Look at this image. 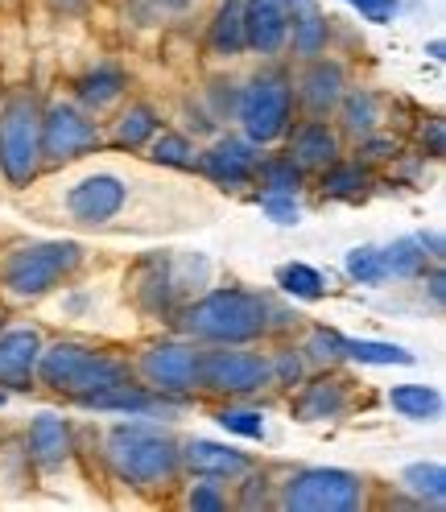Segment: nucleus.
Wrapping results in <instances>:
<instances>
[{
	"mask_svg": "<svg viewBox=\"0 0 446 512\" xmlns=\"http://www.w3.org/2000/svg\"><path fill=\"white\" fill-rule=\"evenodd\" d=\"M38 149H42V133H38V108L29 100H17L0 116V166H5L9 182L25 186L38 170Z\"/></svg>",
	"mask_w": 446,
	"mask_h": 512,
	"instance_id": "5",
	"label": "nucleus"
},
{
	"mask_svg": "<svg viewBox=\"0 0 446 512\" xmlns=\"http://www.w3.org/2000/svg\"><path fill=\"white\" fill-rule=\"evenodd\" d=\"M343 356H352L360 364H413V356L405 347L372 343V339H343Z\"/></svg>",
	"mask_w": 446,
	"mask_h": 512,
	"instance_id": "25",
	"label": "nucleus"
},
{
	"mask_svg": "<svg viewBox=\"0 0 446 512\" xmlns=\"http://www.w3.org/2000/svg\"><path fill=\"white\" fill-rule=\"evenodd\" d=\"M335 153H339V141L327 124H306L294 137V157L302 166H331Z\"/></svg>",
	"mask_w": 446,
	"mask_h": 512,
	"instance_id": "19",
	"label": "nucleus"
},
{
	"mask_svg": "<svg viewBox=\"0 0 446 512\" xmlns=\"http://www.w3.org/2000/svg\"><path fill=\"white\" fill-rule=\"evenodd\" d=\"M67 207H71V215L79 223H104V219H112L124 207V182L112 178V174L83 178L67 195Z\"/></svg>",
	"mask_w": 446,
	"mask_h": 512,
	"instance_id": "11",
	"label": "nucleus"
},
{
	"mask_svg": "<svg viewBox=\"0 0 446 512\" xmlns=\"http://www.w3.org/2000/svg\"><path fill=\"white\" fill-rule=\"evenodd\" d=\"M120 87H124V79H120L116 71H100V75H87V79H83L79 95H83L87 104H95V108H100V104L116 100V95H120Z\"/></svg>",
	"mask_w": 446,
	"mask_h": 512,
	"instance_id": "31",
	"label": "nucleus"
},
{
	"mask_svg": "<svg viewBox=\"0 0 446 512\" xmlns=\"http://www.w3.org/2000/svg\"><path fill=\"white\" fill-rule=\"evenodd\" d=\"M153 128H157V120H153L149 108H129V112L120 116V124H116V141L137 149V145H145L153 137Z\"/></svg>",
	"mask_w": 446,
	"mask_h": 512,
	"instance_id": "26",
	"label": "nucleus"
},
{
	"mask_svg": "<svg viewBox=\"0 0 446 512\" xmlns=\"http://www.w3.org/2000/svg\"><path fill=\"white\" fill-rule=\"evenodd\" d=\"M285 42V17L269 0L244 5V46H257L261 54H273Z\"/></svg>",
	"mask_w": 446,
	"mask_h": 512,
	"instance_id": "14",
	"label": "nucleus"
},
{
	"mask_svg": "<svg viewBox=\"0 0 446 512\" xmlns=\"http://www.w3.org/2000/svg\"><path fill=\"white\" fill-rule=\"evenodd\" d=\"M29 451H34V459L42 467H58L62 459H67V451H71L67 422L54 418V413H38L34 426H29Z\"/></svg>",
	"mask_w": 446,
	"mask_h": 512,
	"instance_id": "15",
	"label": "nucleus"
},
{
	"mask_svg": "<svg viewBox=\"0 0 446 512\" xmlns=\"http://www.w3.org/2000/svg\"><path fill=\"white\" fill-rule=\"evenodd\" d=\"M281 285H285L290 294L306 298V302L323 298V277H318L310 265H285V269H281Z\"/></svg>",
	"mask_w": 446,
	"mask_h": 512,
	"instance_id": "28",
	"label": "nucleus"
},
{
	"mask_svg": "<svg viewBox=\"0 0 446 512\" xmlns=\"http://www.w3.org/2000/svg\"><path fill=\"white\" fill-rule=\"evenodd\" d=\"M347 273H352L360 285H380V281L389 277L385 256H380L376 248H356V252H347Z\"/></svg>",
	"mask_w": 446,
	"mask_h": 512,
	"instance_id": "27",
	"label": "nucleus"
},
{
	"mask_svg": "<svg viewBox=\"0 0 446 512\" xmlns=\"http://www.w3.org/2000/svg\"><path fill=\"white\" fill-rule=\"evenodd\" d=\"M141 368H145L149 384H157L162 393H186L199 384V356L190 347H178V343L145 351Z\"/></svg>",
	"mask_w": 446,
	"mask_h": 512,
	"instance_id": "9",
	"label": "nucleus"
},
{
	"mask_svg": "<svg viewBox=\"0 0 446 512\" xmlns=\"http://www.w3.org/2000/svg\"><path fill=\"white\" fill-rule=\"evenodd\" d=\"M389 401H393L397 413H405V418H413V422H430L442 409V393L426 389V384H401V389L389 393Z\"/></svg>",
	"mask_w": 446,
	"mask_h": 512,
	"instance_id": "20",
	"label": "nucleus"
},
{
	"mask_svg": "<svg viewBox=\"0 0 446 512\" xmlns=\"http://www.w3.org/2000/svg\"><path fill=\"white\" fill-rule=\"evenodd\" d=\"M153 162L186 170V166H195V149H190L182 137H174V133H162V137L153 141Z\"/></svg>",
	"mask_w": 446,
	"mask_h": 512,
	"instance_id": "29",
	"label": "nucleus"
},
{
	"mask_svg": "<svg viewBox=\"0 0 446 512\" xmlns=\"http://www.w3.org/2000/svg\"><path fill=\"white\" fill-rule=\"evenodd\" d=\"M182 327L199 339L244 343V339H257L265 331V302L257 294H244V290H215L186 310Z\"/></svg>",
	"mask_w": 446,
	"mask_h": 512,
	"instance_id": "1",
	"label": "nucleus"
},
{
	"mask_svg": "<svg viewBox=\"0 0 446 512\" xmlns=\"http://www.w3.org/2000/svg\"><path fill=\"white\" fill-rule=\"evenodd\" d=\"M166 5H174V9H178V5H186V0H166Z\"/></svg>",
	"mask_w": 446,
	"mask_h": 512,
	"instance_id": "44",
	"label": "nucleus"
},
{
	"mask_svg": "<svg viewBox=\"0 0 446 512\" xmlns=\"http://www.w3.org/2000/svg\"><path fill=\"white\" fill-rule=\"evenodd\" d=\"M372 124H376V100L368 91H356L352 100H347V128H352V133H368Z\"/></svg>",
	"mask_w": 446,
	"mask_h": 512,
	"instance_id": "34",
	"label": "nucleus"
},
{
	"mask_svg": "<svg viewBox=\"0 0 446 512\" xmlns=\"http://www.w3.org/2000/svg\"><path fill=\"white\" fill-rule=\"evenodd\" d=\"M186 467L190 471H199V475H219V479H228V475H240L248 471V459L240 451H228V446H219V442H186V451H182Z\"/></svg>",
	"mask_w": 446,
	"mask_h": 512,
	"instance_id": "16",
	"label": "nucleus"
},
{
	"mask_svg": "<svg viewBox=\"0 0 446 512\" xmlns=\"http://www.w3.org/2000/svg\"><path fill=\"white\" fill-rule=\"evenodd\" d=\"M83 405H95V409H124V413H145L153 409L157 401L141 389H129V384H112V389H100V393H91L83 397Z\"/></svg>",
	"mask_w": 446,
	"mask_h": 512,
	"instance_id": "23",
	"label": "nucleus"
},
{
	"mask_svg": "<svg viewBox=\"0 0 446 512\" xmlns=\"http://www.w3.org/2000/svg\"><path fill=\"white\" fill-rule=\"evenodd\" d=\"M339 87H343L339 67H331V62H318V67H310V75H306V104L314 112H327L339 100Z\"/></svg>",
	"mask_w": 446,
	"mask_h": 512,
	"instance_id": "21",
	"label": "nucleus"
},
{
	"mask_svg": "<svg viewBox=\"0 0 446 512\" xmlns=\"http://www.w3.org/2000/svg\"><path fill=\"white\" fill-rule=\"evenodd\" d=\"M203 170L223 186H244L252 178V170H257V157H252V149L244 141H219L203 157Z\"/></svg>",
	"mask_w": 446,
	"mask_h": 512,
	"instance_id": "13",
	"label": "nucleus"
},
{
	"mask_svg": "<svg viewBox=\"0 0 446 512\" xmlns=\"http://www.w3.org/2000/svg\"><path fill=\"white\" fill-rule=\"evenodd\" d=\"M360 479L352 471H335V467H318L302 471L290 488H285V508L294 512H352L360 508Z\"/></svg>",
	"mask_w": 446,
	"mask_h": 512,
	"instance_id": "4",
	"label": "nucleus"
},
{
	"mask_svg": "<svg viewBox=\"0 0 446 512\" xmlns=\"http://www.w3.org/2000/svg\"><path fill=\"white\" fill-rule=\"evenodd\" d=\"M380 256H385V269L389 273L413 277V273L426 269V240L422 236H405V240H397L389 252H380Z\"/></svg>",
	"mask_w": 446,
	"mask_h": 512,
	"instance_id": "22",
	"label": "nucleus"
},
{
	"mask_svg": "<svg viewBox=\"0 0 446 512\" xmlns=\"http://www.w3.org/2000/svg\"><path fill=\"white\" fill-rule=\"evenodd\" d=\"M364 186V170L360 166H339L327 174V190L331 195H356V190Z\"/></svg>",
	"mask_w": 446,
	"mask_h": 512,
	"instance_id": "35",
	"label": "nucleus"
},
{
	"mask_svg": "<svg viewBox=\"0 0 446 512\" xmlns=\"http://www.w3.org/2000/svg\"><path fill=\"white\" fill-rule=\"evenodd\" d=\"M240 120L248 141H277L285 133V120H290V87H285L277 75L252 79L240 95Z\"/></svg>",
	"mask_w": 446,
	"mask_h": 512,
	"instance_id": "7",
	"label": "nucleus"
},
{
	"mask_svg": "<svg viewBox=\"0 0 446 512\" xmlns=\"http://www.w3.org/2000/svg\"><path fill=\"white\" fill-rule=\"evenodd\" d=\"M347 5H356L368 21H376V25H385V21H393L397 17V0H347Z\"/></svg>",
	"mask_w": 446,
	"mask_h": 512,
	"instance_id": "36",
	"label": "nucleus"
},
{
	"mask_svg": "<svg viewBox=\"0 0 446 512\" xmlns=\"http://www.w3.org/2000/svg\"><path fill=\"white\" fill-rule=\"evenodd\" d=\"M273 372H277V380H281V384H294V380L302 376V364H298V356H281Z\"/></svg>",
	"mask_w": 446,
	"mask_h": 512,
	"instance_id": "39",
	"label": "nucleus"
},
{
	"mask_svg": "<svg viewBox=\"0 0 446 512\" xmlns=\"http://www.w3.org/2000/svg\"><path fill=\"white\" fill-rule=\"evenodd\" d=\"M261 178L273 195H294L298 182H302V170L294 162H269V166H261Z\"/></svg>",
	"mask_w": 446,
	"mask_h": 512,
	"instance_id": "32",
	"label": "nucleus"
},
{
	"mask_svg": "<svg viewBox=\"0 0 446 512\" xmlns=\"http://www.w3.org/2000/svg\"><path fill=\"white\" fill-rule=\"evenodd\" d=\"M219 426L232 430V434H244V438H261L265 434L261 413H252V409H223L219 413Z\"/></svg>",
	"mask_w": 446,
	"mask_h": 512,
	"instance_id": "33",
	"label": "nucleus"
},
{
	"mask_svg": "<svg viewBox=\"0 0 446 512\" xmlns=\"http://www.w3.org/2000/svg\"><path fill=\"white\" fill-rule=\"evenodd\" d=\"M79 265V248L75 244H38V248H21L9 256L5 265V285L13 294H46L50 285L71 273Z\"/></svg>",
	"mask_w": 446,
	"mask_h": 512,
	"instance_id": "6",
	"label": "nucleus"
},
{
	"mask_svg": "<svg viewBox=\"0 0 446 512\" xmlns=\"http://www.w3.org/2000/svg\"><path fill=\"white\" fill-rule=\"evenodd\" d=\"M273 376V368L261 356H244V351H211L199 360V380L219 393H252Z\"/></svg>",
	"mask_w": 446,
	"mask_h": 512,
	"instance_id": "8",
	"label": "nucleus"
},
{
	"mask_svg": "<svg viewBox=\"0 0 446 512\" xmlns=\"http://www.w3.org/2000/svg\"><path fill=\"white\" fill-rule=\"evenodd\" d=\"M294 46H298V54H318V50L327 46V21L314 17V13H306L302 21H294Z\"/></svg>",
	"mask_w": 446,
	"mask_h": 512,
	"instance_id": "30",
	"label": "nucleus"
},
{
	"mask_svg": "<svg viewBox=\"0 0 446 512\" xmlns=\"http://www.w3.org/2000/svg\"><path fill=\"white\" fill-rule=\"evenodd\" d=\"M215 54H240L244 50V0H223L215 25H211Z\"/></svg>",
	"mask_w": 446,
	"mask_h": 512,
	"instance_id": "18",
	"label": "nucleus"
},
{
	"mask_svg": "<svg viewBox=\"0 0 446 512\" xmlns=\"http://www.w3.org/2000/svg\"><path fill=\"white\" fill-rule=\"evenodd\" d=\"M347 405V393L339 380H318L298 397V418L302 422H323V418H339Z\"/></svg>",
	"mask_w": 446,
	"mask_h": 512,
	"instance_id": "17",
	"label": "nucleus"
},
{
	"mask_svg": "<svg viewBox=\"0 0 446 512\" xmlns=\"http://www.w3.org/2000/svg\"><path fill=\"white\" fill-rule=\"evenodd\" d=\"M265 211L277 219V223H298V207L294 199H281V195H265Z\"/></svg>",
	"mask_w": 446,
	"mask_h": 512,
	"instance_id": "38",
	"label": "nucleus"
},
{
	"mask_svg": "<svg viewBox=\"0 0 446 512\" xmlns=\"http://www.w3.org/2000/svg\"><path fill=\"white\" fill-rule=\"evenodd\" d=\"M405 484H409L413 496H422L430 504L446 500V471H442V463H413V467H405Z\"/></svg>",
	"mask_w": 446,
	"mask_h": 512,
	"instance_id": "24",
	"label": "nucleus"
},
{
	"mask_svg": "<svg viewBox=\"0 0 446 512\" xmlns=\"http://www.w3.org/2000/svg\"><path fill=\"white\" fill-rule=\"evenodd\" d=\"M442 285H446V281H442V273H434V281H430V294H434V302H442V294H446Z\"/></svg>",
	"mask_w": 446,
	"mask_h": 512,
	"instance_id": "41",
	"label": "nucleus"
},
{
	"mask_svg": "<svg viewBox=\"0 0 446 512\" xmlns=\"http://www.w3.org/2000/svg\"><path fill=\"white\" fill-rule=\"evenodd\" d=\"M38 356H42L38 331L0 335V384H9V389H29V376L38 368Z\"/></svg>",
	"mask_w": 446,
	"mask_h": 512,
	"instance_id": "12",
	"label": "nucleus"
},
{
	"mask_svg": "<svg viewBox=\"0 0 446 512\" xmlns=\"http://www.w3.org/2000/svg\"><path fill=\"white\" fill-rule=\"evenodd\" d=\"M108 459L124 479H133L137 488H153L162 479L174 475L178 451L166 434H157L149 426H116L108 434Z\"/></svg>",
	"mask_w": 446,
	"mask_h": 512,
	"instance_id": "2",
	"label": "nucleus"
},
{
	"mask_svg": "<svg viewBox=\"0 0 446 512\" xmlns=\"http://www.w3.org/2000/svg\"><path fill=\"white\" fill-rule=\"evenodd\" d=\"M100 133H95V124L83 120L75 108H50V116L42 120V149L50 157H79L87 149H95Z\"/></svg>",
	"mask_w": 446,
	"mask_h": 512,
	"instance_id": "10",
	"label": "nucleus"
},
{
	"mask_svg": "<svg viewBox=\"0 0 446 512\" xmlns=\"http://www.w3.org/2000/svg\"><path fill=\"white\" fill-rule=\"evenodd\" d=\"M310 356H314V360H339V356H343V339H339L335 331H318V335L310 339Z\"/></svg>",
	"mask_w": 446,
	"mask_h": 512,
	"instance_id": "37",
	"label": "nucleus"
},
{
	"mask_svg": "<svg viewBox=\"0 0 446 512\" xmlns=\"http://www.w3.org/2000/svg\"><path fill=\"white\" fill-rule=\"evenodd\" d=\"M38 360H42L46 384H54V389H62V393H75L79 401L91 397V393H100V389H112V384L129 380L124 364L95 356V351H87L79 343H58V347H50L46 356H38Z\"/></svg>",
	"mask_w": 446,
	"mask_h": 512,
	"instance_id": "3",
	"label": "nucleus"
},
{
	"mask_svg": "<svg viewBox=\"0 0 446 512\" xmlns=\"http://www.w3.org/2000/svg\"><path fill=\"white\" fill-rule=\"evenodd\" d=\"M430 141H434V153H442V124H434V133H430Z\"/></svg>",
	"mask_w": 446,
	"mask_h": 512,
	"instance_id": "42",
	"label": "nucleus"
},
{
	"mask_svg": "<svg viewBox=\"0 0 446 512\" xmlns=\"http://www.w3.org/2000/svg\"><path fill=\"white\" fill-rule=\"evenodd\" d=\"M190 508H223V500L211 492V488H195V492H190Z\"/></svg>",
	"mask_w": 446,
	"mask_h": 512,
	"instance_id": "40",
	"label": "nucleus"
},
{
	"mask_svg": "<svg viewBox=\"0 0 446 512\" xmlns=\"http://www.w3.org/2000/svg\"><path fill=\"white\" fill-rule=\"evenodd\" d=\"M54 5H62V9H75V5H79V0H54Z\"/></svg>",
	"mask_w": 446,
	"mask_h": 512,
	"instance_id": "43",
	"label": "nucleus"
}]
</instances>
